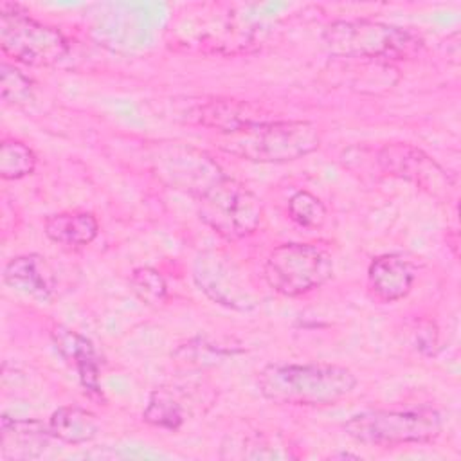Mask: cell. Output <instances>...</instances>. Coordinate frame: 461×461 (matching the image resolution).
<instances>
[{
	"instance_id": "6da1fadb",
	"label": "cell",
	"mask_w": 461,
	"mask_h": 461,
	"mask_svg": "<svg viewBox=\"0 0 461 461\" xmlns=\"http://www.w3.org/2000/svg\"><path fill=\"white\" fill-rule=\"evenodd\" d=\"M355 385L353 371L337 364H270L258 375L259 393L279 405H335Z\"/></svg>"
},
{
	"instance_id": "7a4b0ae2",
	"label": "cell",
	"mask_w": 461,
	"mask_h": 461,
	"mask_svg": "<svg viewBox=\"0 0 461 461\" xmlns=\"http://www.w3.org/2000/svg\"><path fill=\"white\" fill-rule=\"evenodd\" d=\"M321 146V131L310 121H249L220 131L218 148L229 155L261 164L303 158Z\"/></svg>"
},
{
	"instance_id": "3957f363",
	"label": "cell",
	"mask_w": 461,
	"mask_h": 461,
	"mask_svg": "<svg viewBox=\"0 0 461 461\" xmlns=\"http://www.w3.org/2000/svg\"><path fill=\"white\" fill-rule=\"evenodd\" d=\"M322 43L331 56L353 59H403L421 47L409 29L367 18L331 22Z\"/></svg>"
},
{
	"instance_id": "277c9868",
	"label": "cell",
	"mask_w": 461,
	"mask_h": 461,
	"mask_svg": "<svg viewBox=\"0 0 461 461\" xmlns=\"http://www.w3.org/2000/svg\"><path fill=\"white\" fill-rule=\"evenodd\" d=\"M344 430L355 441L366 445H407L430 443L443 430V418L436 409L418 407L403 411L375 409L353 414Z\"/></svg>"
},
{
	"instance_id": "5b68a950",
	"label": "cell",
	"mask_w": 461,
	"mask_h": 461,
	"mask_svg": "<svg viewBox=\"0 0 461 461\" xmlns=\"http://www.w3.org/2000/svg\"><path fill=\"white\" fill-rule=\"evenodd\" d=\"M0 47L5 56L29 67H52L68 56V40L59 29L9 2L0 4Z\"/></svg>"
},
{
	"instance_id": "8992f818",
	"label": "cell",
	"mask_w": 461,
	"mask_h": 461,
	"mask_svg": "<svg viewBox=\"0 0 461 461\" xmlns=\"http://www.w3.org/2000/svg\"><path fill=\"white\" fill-rule=\"evenodd\" d=\"M263 272L277 294L297 297L331 279L333 258L313 243H281L270 250Z\"/></svg>"
},
{
	"instance_id": "52a82bcc",
	"label": "cell",
	"mask_w": 461,
	"mask_h": 461,
	"mask_svg": "<svg viewBox=\"0 0 461 461\" xmlns=\"http://www.w3.org/2000/svg\"><path fill=\"white\" fill-rule=\"evenodd\" d=\"M196 205L202 221L227 240L250 236L263 216L261 200L249 187L227 175L196 198Z\"/></svg>"
},
{
	"instance_id": "ba28073f",
	"label": "cell",
	"mask_w": 461,
	"mask_h": 461,
	"mask_svg": "<svg viewBox=\"0 0 461 461\" xmlns=\"http://www.w3.org/2000/svg\"><path fill=\"white\" fill-rule=\"evenodd\" d=\"M151 164L157 176L169 187L180 189L194 198H200L225 173L218 162L205 151L189 144H158L151 151Z\"/></svg>"
},
{
	"instance_id": "9c48e42d",
	"label": "cell",
	"mask_w": 461,
	"mask_h": 461,
	"mask_svg": "<svg viewBox=\"0 0 461 461\" xmlns=\"http://www.w3.org/2000/svg\"><path fill=\"white\" fill-rule=\"evenodd\" d=\"M196 286L214 303L232 310H252L258 297L243 270L220 250H203L193 263Z\"/></svg>"
},
{
	"instance_id": "30bf717a",
	"label": "cell",
	"mask_w": 461,
	"mask_h": 461,
	"mask_svg": "<svg viewBox=\"0 0 461 461\" xmlns=\"http://www.w3.org/2000/svg\"><path fill=\"white\" fill-rule=\"evenodd\" d=\"M378 167L396 178H403L436 198H447L454 182L447 171L423 149L407 142H391L376 151Z\"/></svg>"
},
{
	"instance_id": "8fae6325",
	"label": "cell",
	"mask_w": 461,
	"mask_h": 461,
	"mask_svg": "<svg viewBox=\"0 0 461 461\" xmlns=\"http://www.w3.org/2000/svg\"><path fill=\"white\" fill-rule=\"evenodd\" d=\"M50 337L59 355L76 369L83 389L90 396H101L99 357L94 344L79 331L63 324H54Z\"/></svg>"
},
{
	"instance_id": "7c38bea8",
	"label": "cell",
	"mask_w": 461,
	"mask_h": 461,
	"mask_svg": "<svg viewBox=\"0 0 461 461\" xmlns=\"http://www.w3.org/2000/svg\"><path fill=\"white\" fill-rule=\"evenodd\" d=\"M416 279V267L402 254H384L375 258L367 268V286L375 299L394 303L403 299Z\"/></svg>"
},
{
	"instance_id": "4fadbf2b",
	"label": "cell",
	"mask_w": 461,
	"mask_h": 461,
	"mask_svg": "<svg viewBox=\"0 0 461 461\" xmlns=\"http://www.w3.org/2000/svg\"><path fill=\"white\" fill-rule=\"evenodd\" d=\"M2 279L14 292L38 301H49L56 288L54 272L40 254H22L13 258L4 267Z\"/></svg>"
},
{
	"instance_id": "5bb4252c",
	"label": "cell",
	"mask_w": 461,
	"mask_h": 461,
	"mask_svg": "<svg viewBox=\"0 0 461 461\" xmlns=\"http://www.w3.org/2000/svg\"><path fill=\"white\" fill-rule=\"evenodd\" d=\"M54 436L49 425L38 420L2 416V459H34L43 454Z\"/></svg>"
},
{
	"instance_id": "9a60e30c",
	"label": "cell",
	"mask_w": 461,
	"mask_h": 461,
	"mask_svg": "<svg viewBox=\"0 0 461 461\" xmlns=\"http://www.w3.org/2000/svg\"><path fill=\"white\" fill-rule=\"evenodd\" d=\"M43 232L58 245L83 247L95 240L99 223L92 212L68 211L47 216L43 221Z\"/></svg>"
},
{
	"instance_id": "2e32d148",
	"label": "cell",
	"mask_w": 461,
	"mask_h": 461,
	"mask_svg": "<svg viewBox=\"0 0 461 461\" xmlns=\"http://www.w3.org/2000/svg\"><path fill=\"white\" fill-rule=\"evenodd\" d=\"M47 425L54 439L70 445L92 441L99 432L97 418L90 411L77 405L58 407Z\"/></svg>"
},
{
	"instance_id": "e0dca14e",
	"label": "cell",
	"mask_w": 461,
	"mask_h": 461,
	"mask_svg": "<svg viewBox=\"0 0 461 461\" xmlns=\"http://www.w3.org/2000/svg\"><path fill=\"white\" fill-rule=\"evenodd\" d=\"M142 418L146 423L166 430L180 429L185 420L182 405L166 389H155L149 394L148 403L142 411Z\"/></svg>"
},
{
	"instance_id": "ac0fdd59",
	"label": "cell",
	"mask_w": 461,
	"mask_h": 461,
	"mask_svg": "<svg viewBox=\"0 0 461 461\" xmlns=\"http://www.w3.org/2000/svg\"><path fill=\"white\" fill-rule=\"evenodd\" d=\"M36 167V153L16 139H4L0 144V176L4 180H20Z\"/></svg>"
},
{
	"instance_id": "d6986e66",
	"label": "cell",
	"mask_w": 461,
	"mask_h": 461,
	"mask_svg": "<svg viewBox=\"0 0 461 461\" xmlns=\"http://www.w3.org/2000/svg\"><path fill=\"white\" fill-rule=\"evenodd\" d=\"M130 286L148 306H158L167 297V285L162 274L151 267H137L130 276Z\"/></svg>"
},
{
	"instance_id": "ffe728a7",
	"label": "cell",
	"mask_w": 461,
	"mask_h": 461,
	"mask_svg": "<svg viewBox=\"0 0 461 461\" xmlns=\"http://www.w3.org/2000/svg\"><path fill=\"white\" fill-rule=\"evenodd\" d=\"M0 76H2L0 92H2V101L5 104L22 108L32 103L34 99L32 81L23 72H20L16 67L4 61L0 67Z\"/></svg>"
},
{
	"instance_id": "44dd1931",
	"label": "cell",
	"mask_w": 461,
	"mask_h": 461,
	"mask_svg": "<svg viewBox=\"0 0 461 461\" xmlns=\"http://www.w3.org/2000/svg\"><path fill=\"white\" fill-rule=\"evenodd\" d=\"M288 216L301 227L317 229L326 220V207L315 194L297 191L288 202Z\"/></svg>"
},
{
	"instance_id": "7402d4cb",
	"label": "cell",
	"mask_w": 461,
	"mask_h": 461,
	"mask_svg": "<svg viewBox=\"0 0 461 461\" xmlns=\"http://www.w3.org/2000/svg\"><path fill=\"white\" fill-rule=\"evenodd\" d=\"M438 346V331L432 322H423L418 330V348L425 353H434Z\"/></svg>"
},
{
	"instance_id": "603a6c76",
	"label": "cell",
	"mask_w": 461,
	"mask_h": 461,
	"mask_svg": "<svg viewBox=\"0 0 461 461\" xmlns=\"http://www.w3.org/2000/svg\"><path fill=\"white\" fill-rule=\"evenodd\" d=\"M331 457H353V459H358L360 456L358 454H351V452H337Z\"/></svg>"
}]
</instances>
